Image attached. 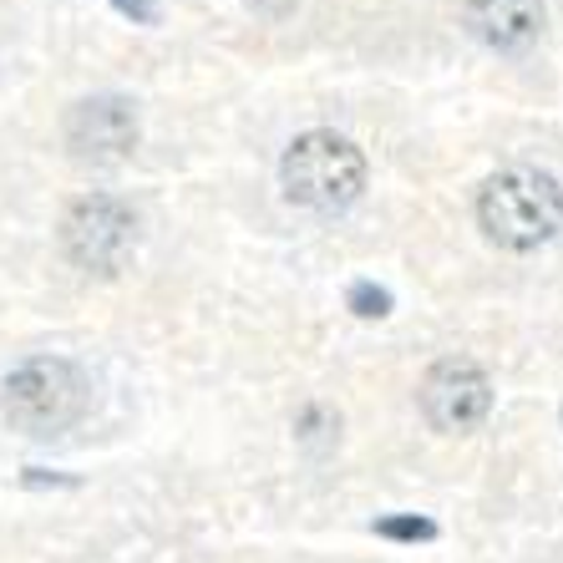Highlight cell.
Here are the masks:
<instances>
[{
	"mask_svg": "<svg viewBox=\"0 0 563 563\" xmlns=\"http://www.w3.org/2000/svg\"><path fill=\"white\" fill-rule=\"evenodd\" d=\"M477 223L508 254H528L563 229V188L543 168H503L477 188Z\"/></svg>",
	"mask_w": 563,
	"mask_h": 563,
	"instance_id": "cell-1",
	"label": "cell"
},
{
	"mask_svg": "<svg viewBox=\"0 0 563 563\" xmlns=\"http://www.w3.org/2000/svg\"><path fill=\"white\" fill-rule=\"evenodd\" d=\"M279 184L285 198L300 203L310 213H341L351 209L361 188H366V153L341 137V132H300L295 143L285 147V163H279Z\"/></svg>",
	"mask_w": 563,
	"mask_h": 563,
	"instance_id": "cell-2",
	"label": "cell"
},
{
	"mask_svg": "<svg viewBox=\"0 0 563 563\" xmlns=\"http://www.w3.org/2000/svg\"><path fill=\"white\" fill-rule=\"evenodd\" d=\"M87 401H92V386L62 355H36L26 366H15L0 396L5 421L26 437H62L66 427L87 417Z\"/></svg>",
	"mask_w": 563,
	"mask_h": 563,
	"instance_id": "cell-3",
	"label": "cell"
},
{
	"mask_svg": "<svg viewBox=\"0 0 563 563\" xmlns=\"http://www.w3.org/2000/svg\"><path fill=\"white\" fill-rule=\"evenodd\" d=\"M62 250L87 275H118L137 250V213L112 194L77 198L62 219Z\"/></svg>",
	"mask_w": 563,
	"mask_h": 563,
	"instance_id": "cell-4",
	"label": "cell"
},
{
	"mask_svg": "<svg viewBox=\"0 0 563 563\" xmlns=\"http://www.w3.org/2000/svg\"><path fill=\"white\" fill-rule=\"evenodd\" d=\"M417 401H421V417L432 421L437 432L467 437V432H477L487 421V411H493V380H487V371L477 366V361H467V355H446V361H437V366L421 376Z\"/></svg>",
	"mask_w": 563,
	"mask_h": 563,
	"instance_id": "cell-5",
	"label": "cell"
},
{
	"mask_svg": "<svg viewBox=\"0 0 563 563\" xmlns=\"http://www.w3.org/2000/svg\"><path fill=\"white\" fill-rule=\"evenodd\" d=\"M66 147L81 163H118L137 147V107L128 97H87L66 112Z\"/></svg>",
	"mask_w": 563,
	"mask_h": 563,
	"instance_id": "cell-6",
	"label": "cell"
},
{
	"mask_svg": "<svg viewBox=\"0 0 563 563\" xmlns=\"http://www.w3.org/2000/svg\"><path fill=\"white\" fill-rule=\"evenodd\" d=\"M467 31L493 52H528L543 36V0H462Z\"/></svg>",
	"mask_w": 563,
	"mask_h": 563,
	"instance_id": "cell-7",
	"label": "cell"
},
{
	"mask_svg": "<svg viewBox=\"0 0 563 563\" xmlns=\"http://www.w3.org/2000/svg\"><path fill=\"white\" fill-rule=\"evenodd\" d=\"M345 310H351L355 320H386V314H391V289L376 285V279H355V285L345 289Z\"/></svg>",
	"mask_w": 563,
	"mask_h": 563,
	"instance_id": "cell-8",
	"label": "cell"
},
{
	"mask_svg": "<svg viewBox=\"0 0 563 563\" xmlns=\"http://www.w3.org/2000/svg\"><path fill=\"white\" fill-rule=\"evenodd\" d=\"M376 533L396 538V543H427V538H437V523L432 518H417V512H396V518H380Z\"/></svg>",
	"mask_w": 563,
	"mask_h": 563,
	"instance_id": "cell-9",
	"label": "cell"
},
{
	"mask_svg": "<svg viewBox=\"0 0 563 563\" xmlns=\"http://www.w3.org/2000/svg\"><path fill=\"white\" fill-rule=\"evenodd\" d=\"M112 11L128 15V21H137V26H157V21H163L157 0H112Z\"/></svg>",
	"mask_w": 563,
	"mask_h": 563,
	"instance_id": "cell-10",
	"label": "cell"
},
{
	"mask_svg": "<svg viewBox=\"0 0 563 563\" xmlns=\"http://www.w3.org/2000/svg\"><path fill=\"white\" fill-rule=\"evenodd\" d=\"M254 15H264V21H285L289 11H295V0H244Z\"/></svg>",
	"mask_w": 563,
	"mask_h": 563,
	"instance_id": "cell-11",
	"label": "cell"
}]
</instances>
